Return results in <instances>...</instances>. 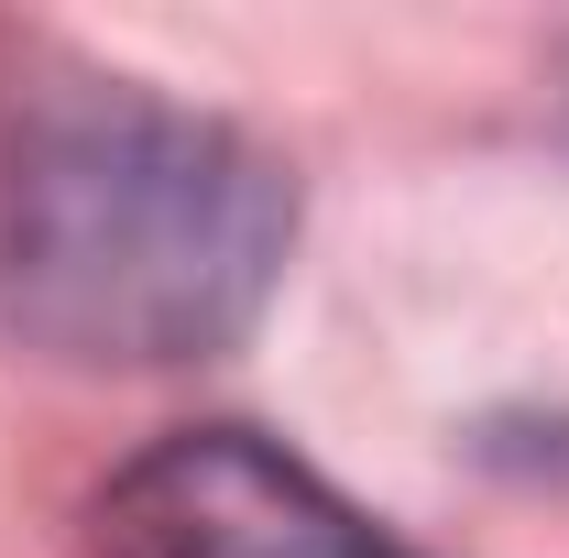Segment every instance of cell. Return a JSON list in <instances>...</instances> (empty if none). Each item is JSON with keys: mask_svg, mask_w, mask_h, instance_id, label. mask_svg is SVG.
Returning a JSON list of instances; mask_svg holds the SVG:
<instances>
[{"mask_svg": "<svg viewBox=\"0 0 569 558\" xmlns=\"http://www.w3.org/2000/svg\"><path fill=\"white\" fill-rule=\"evenodd\" d=\"M284 241L296 198L230 121L56 88L0 132V329L56 361H209L263 318Z\"/></svg>", "mask_w": 569, "mask_h": 558, "instance_id": "6da1fadb", "label": "cell"}, {"mask_svg": "<svg viewBox=\"0 0 569 558\" xmlns=\"http://www.w3.org/2000/svg\"><path fill=\"white\" fill-rule=\"evenodd\" d=\"M99 558H406L383 526H361L318 471H296L252 427H198L142 449L88 504Z\"/></svg>", "mask_w": 569, "mask_h": 558, "instance_id": "7a4b0ae2", "label": "cell"}]
</instances>
